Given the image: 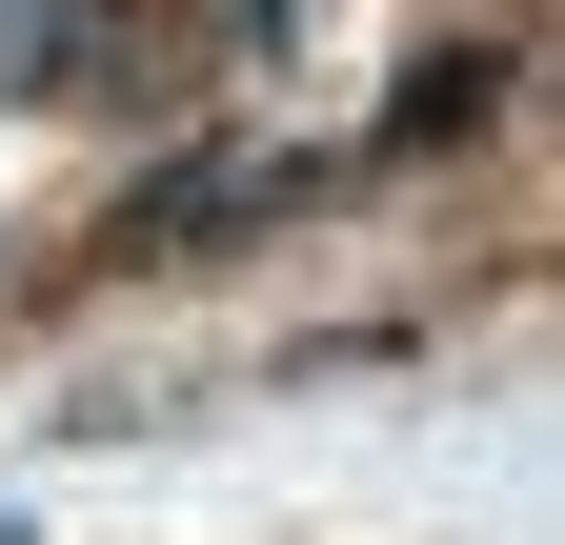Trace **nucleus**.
Instances as JSON below:
<instances>
[{
	"label": "nucleus",
	"instance_id": "f257e3e1",
	"mask_svg": "<svg viewBox=\"0 0 565 545\" xmlns=\"http://www.w3.org/2000/svg\"><path fill=\"white\" fill-rule=\"evenodd\" d=\"M263 202H303V182H282V162H223V142H202V162H162V182H141L121 202V263H182V243H223V223H263Z\"/></svg>",
	"mask_w": 565,
	"mask_h": 545
},
{
	"label": "nucleus",
	"instance_id": "f03ea898",
	"mask_svg": "<svg viewBox=\"0 0 565 545\" xmlns=\"http://www.w3.org/2000/svg\"><path fill=\"white\" fill-rule=\"evenodd\" d=\"M82 61H102V0H0V101L82 82Z\"/></svg>",
	"mask_w": 565,
	"mask_h": 545
},
{
	"label": "nucleus",
	"instance_id": "20e7f679",
	"mask_svg": "<svg viewBox=\"0 0 565 545\" xmlns=\"http://www.w3.org/2000/svg\"><path fill=\"white\" fill-rule=\"evenodd\" d=\"M0 545H21V525H0Z\"/></svg>",
	"mask_w": 565,
	"mask_h": 545
},
{
	"label": "nucleus",
	"instance_id": "7ed1b4c3",
	"mask_svg": "<svg viewBox=\"0 0 565 545\" xmlns=\"http://www.w3.org/2000/svg\"><path fill=\"white\" fill-rule=\"evenodd\" d=\"M484 101H505V61H424V82L384 101V162H445V142H465Z\"/></svg>",
	"mask_w": 565,
	"mask_h": 545
}]
</instances>
